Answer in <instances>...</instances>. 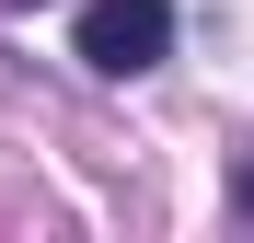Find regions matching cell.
Listing matches in <instances>:
<instances>
[{
	"mask_svg": "<svg viewBox=\"0 0 254 243\" xmlns=\"http://www.w3.org/2000/svg\"><path fill=\"white\" fill-rule=\"evenodd\" d=\"M174 47V0H81V58L104 81H139Z\"/></svg>",
	"mask_w": 254,
	"mask_h": 243,
	"instance_id": "1",
	"label": "cell"
},
{
	"mask_svg": "<svg viewBox=\"0 0 254 243\" xmlns=\"http://www.w3.org/2000/svg\"><path fill=\"white\" fill-rule=\"evenodd\" d=\"M231 209H243V220H254V162H243V185H231Z\"/></svg>",
	"mask_w": 254,
	"mask_h": 243,
	"instance_id": "2",
	"label": "cell"
}]
</instances>
